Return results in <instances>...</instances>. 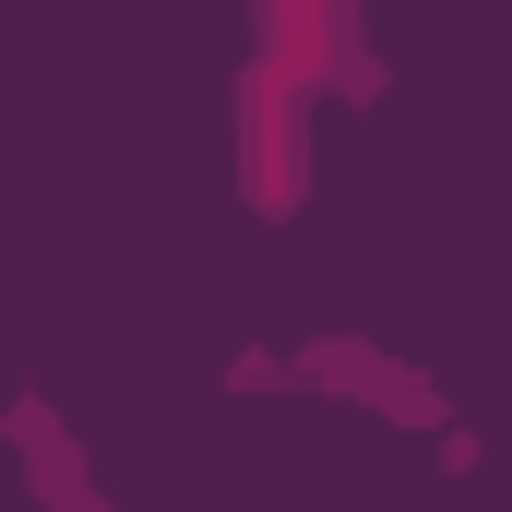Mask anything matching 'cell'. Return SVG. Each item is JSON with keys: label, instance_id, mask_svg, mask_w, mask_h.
Listing matches in <instances>:
<instances>
[{"label": "cell", "instance_id": "obj_1", "mask_svg": "<svg viewBox=\"0 0 512 512\" xmlns=\"http://www.w3.org/2000/svg\"><path fill=\"white\" fill-rule=\"evenodd\" d=\"M227 382H239V393H286V358H274V346H239V370H227Z\"/></svg>", "mask_w": 512, "mask_h": 512}]
</instances>
